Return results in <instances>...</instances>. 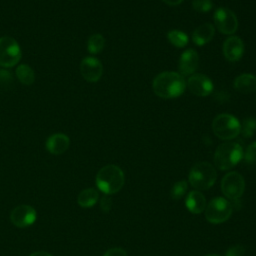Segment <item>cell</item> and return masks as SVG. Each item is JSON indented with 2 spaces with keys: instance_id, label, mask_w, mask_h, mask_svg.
<instances>
[{
  "instance_id": "d6a6232c",
  "label": "cell",
  "mask_w": 256,
  "mask_h": 256,
  "mask_svg": "<svg viewBox=\"0 0 256 256\" xmlns=\"http://www.w3.org/2000/svg\"><path fill=\"white\" fill-rule=\"evenodd\" d=\"M205 256H220V255H218V254H207Z\"/></svg>"
},
{
  "instance_id": "5bb4252c",
  "label": "cell",
  "mask_w": 256,
  "mask_h": 256,
  "mask_svg": "<svg viewBox=\"0 0 256 256\" xmlns=\"http://www.w3.org/2000/svg\"><path fill=\"white\" fill-rule=\"evenodd\" d=\"M199 64V56L197 52L193 49L185 50L180 58L178 63V69L181 75H190L193 74Z\"/></svg>"
},
{
  "instance_id": "9c48e42d",
  "label": "cell",
  "mask_w": 256,
  "mask_h": 256,
  "mask_svg": "<svg viewBox=\"0 0 256 256\" xmlns=\"http://www.w3.org/2000/svg\"><path fill=\"white\" fill-rule=\"evenodd\" d=\"M214 23L217 29L226 35H232L238 28V20L235 13L227 8H218L214 13Z\"/></svg>"
},
{
  "instance_id": "cb8c5ba5",
  "label": "cell",
  "mask_w": 256,
  "mask_h": 256,
  "mask_svg": "<svg viewBox=\"0 0 256 256\" xmlns=\"http://www.w3.org/2000/svg\"><path fill=\"white\" fill-rule=\"evenodd\" d=\"M256 130V119L255 118H247L244 120L243 125L241 126L240 132L244 137H251Z\"/></svg>"
},
{
  "instance_id": "9a60e30c",
  "label": "cell",
  "mask_w": 256,
  "mask_h": 256,
  "mask_svg": "<svg viewBox=\"0 0 256 256\" xmlns=\"http://www.w3.org/2000/svg\"><path fill=\"white\" fill-rule=\"evenodd\" d=\"M70 145V139L63 133H56L49 136L46 140V149L48 152L54 155H60L64 153Z\"/></svg>"
},
{
  "instance_id": "4316f807",
  "label": "cell",
  "mask_w": 256,
  "mask_h": 256,
  "mask_svg": "<svg viewBox=\"0 0 256 256\" xmlns=\"http://www.w3.org/2000/svg\"><path fill=\"white\" fill-rule=\"evenodd\" d=\"M245 253V249L241 245H234L228 248V250L225 253V256H243Z\"/></svg>"
},
{
  "instance_id": "7a4b0ae2",
  "label": "cell",
  "mask_w": 256,
  "mask_h": 256,
  "mask_svg": "<svg viewBox=\"0 0 256 256\" xmlns=\"http://www.w3.org/2000/svg\"><path fill=\"white\" fill-rule=\"evenodd\" d=\"M96 185L105 195H111L119 192L125 182L122 169L116 165L109 164L102 167L96 175Z\"/></svg>"
},
{
  "instance_id": "83f0119b",
  "label": "cell",
  "mask_w": 256,
  "mask_h": 256,
  "mask_svg": "<svg viewBox=\"0 0 256 256\" xmlns=\"http://www.w3.org/2000/svg\"><path fill=\"white\" fill-rule=\"evenodd\" d=\"M103 256H127V252L120 247H113L108 249Z\"/></svg>"
},
{
  "instance_id": "52a82bcc",
  "label": "cell",
  "mask_w": 256,
  "mask_h": 256,
  "mask_svg": "<svg viewBox=\"0 0 256 256\" xmlns=\"http://www.w3.org/2000/svg\"><path fill=\"white\" fill-rule=\"evenodd\" d=\"M21 59V49L18 42L10 36L0 37V66L10 68Z\"/></svg>"
},
{
  "instance_id": "1f68e13d",
  "label": "cell",
  "mask_w": 256,
  "mask_h": 256,
  "mask_svg": "<svg viewBox=\"0 0 256 256\" xmlns=\"http://www.w3.org/2000/svg\"><path fill=\"white\" fill-rule=\"evenodd\" d=\"M30 256H52V255L48 252H45V251H37V252L32 253Z\"/></svg>"
},
{
  "instance_id": "3957f363",
  "label": "cell",
  "mask_w": 256,
  "mask_h": 256,
  "mask_svg": "<svg viewBox=\"0 0 256 256\" xmlns=\"http://www.w3.org/2000/svg\"><path fill=\"white\" fill-rule=\"evenodd\" d=\"M243 148L236 142H225L219 145L214 154V164L220 170H228L237 165L243 158Z\"/></svg>"
},
{
  "instance_id": "e0dca14e",
  "label": "cell",
  "mask_w": 256,
  "mask_h": 256,
  "mask_svg": "<svg viewBox=\"0 0 256 256\" xmlns=\"http://www.w3.org/2000/svg\"><path fill=\"white\" fill-rule=\"evenodd\" d=\"M185 205L193 214H200L206 208L205 196L200 191H191L186 197Z\"/></svg>"
},
{
  "instance_id": "6da1fadb",
  "label": "cell",
  "mask_w": 256,
  "mask_h": 256,
  "mask_svg": "<svg viewBox=\"0 0 256 256\" xmlns=\"http://www.w3.org/2000/svg\"><path fill=\"white\" fill-rule=\"evenodd\" d=\"M152 87L157 96L164 99H171L183 94L186 88V81L180 73L165 71L154 78Z\"/></svg>"
},
{
  "instance_id": "ac0fdd59",
  "label": "cell",
  "mask_w": 256,
  "mask_h": 256,
  "mask_svg": "<svg viewBox=\"0 0 256 256\" xmlns=\"http://www.w3.org/2000/svg\"><path fill=\"white\" fill-rule=\"evenodd\" d=\"M233 85L234 88L240 93H253L256 91V76L249 73L240 74L235 78Z\"/></svg>"
},
{
  "instance_id": "5b68a950",
  "label": "cell",
  "mask_w": 256,
  "mask_h": 256,
  "mask_svg": "<svg viewBox=\"0 0 256 256\" xmlns=\"http://www.w3.org/2000/svg\"><path fill=\"white\" fill-rule=\"evenodd\" d=\"M241 124L239 120L231 114H219L212 121L214 134L222 140L234 139L240 133Z\"/></svg>"
},
{
  "instance_id": "30bf717a",
  "label": "cell",
  "mask_w": 256,
  "mask_h": 256,
  "mask_svg": "<svg viewBox=\"0 0 256 256\" xmlns=\"http://www.w3.org/2000/svg\"><path fill=\"white\" fill-rule=\"evenodd\" d=\"M37 217L36 210L30 205H19L15 207L11 214L10 219L13 225L19 228H25L31 226Z\"/></svg>"
},
{
  "instance_id": "f1b7e54d",
  "label": "cell",
  "mask_w": 256,
  "mask_h": 256,
  "mask_svg": "<svg viewBox=\"0 0 256 256\" xmlns=\"http://www.w3.org/2000/svg\"><path fill=\"white\" fill-rule=\"evenodd\" d=\"M112 207V200L108 195H105L101 198L100 200V208L103 212H108L110 211Z\"/></svg>"
},
{
  "instance_id": "ba28073f",
  "label": "cell",
  "mask_w": 256,
  "mask_h": 256,
  "mask_svg": "<svg viewBox=\"0 0 256 256\" xmlns=\"http://www.w3.org/2000/svg\"><path fill=\"white\" fill-rule=\"evenodd\" d=\"M245 180L236 171L227 173L221 181V191L230 200H238L244 193Z\"/></svg>"
},
{
  "instance_id": "603a6c76",
  "label": "cell",
  "mask_w": 256,
  "mask_h": 256,
  "mask_svg": "<svg viewBox=\"0 0 256 256\" xmlns=\"http://www.w3.org/2000/svg\"><path fill=\"white\" fill-rule=\"evenodd\" d=\"M188 188V185H187V182L185 180H181V181H177L172 189H171V197L174 199V200H178L180 199L186 192Z\"/></svg>"
},
{
  "instance_id": "d4e9b609",
  "label": "cell",
  "mask_w": 256,
  "mask_h": 256,
  "mask_svg": "<svg viewBox=\"0 0 256 256\" xmlns=\"http://www.w3.org/2000/svg\"><path fill=\"white\" fill-rule=\"evenodd\" d=\"M192 7L194 10L200 13H206L211 10L213 3L211 0H193Z\"/></svg>"
},
{
  "instance_id": "8fae6325",
  "label": "cell",
  "mask_w": 256,
  "mask_h": 256,
  "mask_svg": "<svg viewBox=\"0 0 256 256\" xmlns=\"http://www.w3.org/2000/svg\"><path fill=\"white\" fill-rule=\"evenodd\" d=\"M186 86L192 94L200 97L208 96L213 91V82L211 79L208 76L200 73L191 75L188 78Z\"/></svg>"
},
{
  "instance_id": "4fadbf2b",
  "label": "cell",
  "mask_w": 256,
  "mask_h": 256,
  "mask_svg": "<svg viewBox=\"0 0 256 256\" xmlns=\"http://www.w3.org/2000/svg\"><path fill=\"white\" fill-rule=\"evenodd\" d=\"M223 53L227 60L238 61L244 53V43L237 36L228 37L223 43Z\"/></svg>"
},
{
  "instance_id": "484cf974",
  "label": "cell",
  "mask_w": 256,
  "mask_h": 256,
  "mask_svg": "<svg viewBox=\"0 0 256 256\" xmlns=\"http://www.w3.org/2000/svg\"><path fill=\"white\" fill-rule=\"evenodd\" d=\"M243 158L247 163H254L256 161V141L247 147Z\"/></svg>"
},
{
  "instance_id": "277c9868",
  "label": "cell",
  "mask_w": 256,
  "mask_h": 256,
  "mask_svg": "<svg viewBox=\"0 0 256 256\" xmlns=\"http://www.w3.org/2000/svg\"><path fill=\"white\" fill-rule=\"evenodd\" d=\"M217 173L215 168L209 162L196 163L189 172V183L197 190H207L212 187L216 181Z\"/></svg>"
},
{
  "instance_id": "7402d4cb",
  "label": "cell",
  "mask_w": 256,
  "mask_h": 256,
  "mask_svg": "<svg viewBox=\"0 0 256 256\" xmlns=\"http://www.w3.org/2000/svg\"><path fill=\"white\" fill-rule=\"evenodd\" d=\"M167 38L172 45L178 48L185 47L188 43V36L180 30H170L167 33Z\"/></svg>"
},
{
  "instance_id": "44dd1931",
  "label": "cell",
  "mask_w": 256,
  "mask_h": 256,
  "mask_svg": "<svg viewBox=\"0 0 256 256\" xmlns=\"http://www.w3.org/2000/svg\"><path fill=\"white\" fill-rule=\"evenodd\" d=\"M105 45V39L101 34H93L89 37L87 42V49L91 54L100 53Z\"/></svg>"
},
{
  "instance_id": "7c38bea8",
  "label": "cell",
  "mask_w": 256,
  "mask_h": 256,
  "mask_svg": "<svg viewBox=\"0 0 256 256\" xmlns=\"http://www.w3.org/2000/svg\"><path fill=\"white\" fill-rule=\"evenodd\" d=\"M80 73L88 82H97L103 73L102 63L95 57H85L80 63Z\"/></svg>"
},
{
  "instance_id": "ffe728a7",
  "label": "cell",
  "mask_w": 256,
  "mask_h": 256,
  "mask_svg": "<svg viewBox=\"0 0 256 256\" xmlns=\"http://www.w3.org/2000/svg\"><path fill=\"white\" fill-rule=\"evenodd\" d=\"M16 76L24 85H31L35 80L34 71L27 64H21L16 68Z\"/></svg>"
},
{
  "instance_id": "d6986e66",
  "label": "cell",
  "mask_w": 256,
  "mask_h": 256,
  "mask_svg": "<svg viewBox=\"0 0 256 256\" xmlns=\"http://www.w3.org/2000/svg\"><path fill=\"white\" fill-rule=\"evenodd\" d=\"M99 198V193L94 188H86L82 190L77 197V203L82 208H90L96 204Z\"/></svg>"
},
{
  "instance_id": "4dcf8cb0",
  "label": "cell",
  "mask_w": 256,
  "mask_h": 256,
  "mask_svg": "<svg viewBox=\"0 0 256 256\" xmlns=\"http://www.w3.org/2000/svg\"><path fill=\"white\" fill-rule=\"evenodd\" d=\"M162 1L165 2L167 5H170V6H177V5L181 4L183 0H162Z\"/></svg>"
},
{
  "instance_id": "8992f818",
  "label": "cell",
  "mask_w": 256,
  "mask_h": 256,
  "mask_svg": "<svg viewBox=\"0 0 256 256\" xmlns=\"http://www.w3.org/2000/svg\"><path fill=\"white\" fill-rule=\"evenodd\" d=\"M233 211V207L223 197L213 198L205 208V217L212 224H219L227 221Z\"/></svg>"
},
{
  "instance_id": "f546056e",
  "label": "cell",
  "mask_w": 256,
  "mask_h": 256,
  "mask_svg": "<svg viewBox=\"0 0 256 256\" xmlns=\"http://www.w3.org/2000/svg\"><path fill=\"white\" fill-rule=\"evenodd\" d=\"M12 83L11 73L7 70H0V84L1 85H9Z\"/></svg>"
},
{
  "instance_id": "2e32d148",
  "label": "cell",
  "mask_w": 256,
  "mask_h": 256,
  "mask_svg": "<svg viewBox=\"0 0 256 256\" xmlns=\"http://www.w3.org/2000/svg\"><path fill=\"white\" fill-rule=\"evenodd\" d=\"M215 28L210 23H204L197 27L192 34L193 42L198 46H203L210 42L214 36Z\"/></svg>"
}]
</instances>
